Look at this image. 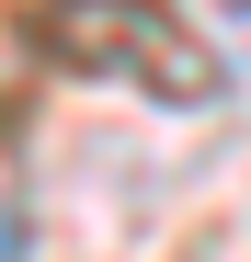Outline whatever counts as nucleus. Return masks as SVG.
Segmentation results:
<instances>
[{
	"label": "nucleus",
	"instance_id": "obj_3",
	"mask_svg": "<svg viewBox=\"0 0 251 262\" xmlns=\"http://www.w3.org/2000/svg\"><path fill=\"white\" fill-rule=\"evenodd\" d=\"M228 34H240V46H251V0H228ZM240 92H251V80H240Z\"/></svg>",
	"mask_w": 251,
	"mask_h": 262
},
{
	"label": "nucleus",
	"instance_id": "obj_1",
	"mask_svg": "<svg viewBox=\"0 0 251 262\" xmlns=\"http://www.w3.org/2000/svg\"><path fill=\"white\" fill-rule=\"evenodd\" d=\"M46 34H57V57L103 69V80H137V92H160V103H205L217 92V57H205L160 0H57Z\"/></svg>",
	"mask_w": 251,
	"mask_h": 262
},
{
	"label": "nucleus",
	"instance_id": "obj_2",
	"mask_svg": "<svg viewBox=\"0 0 251 262\" xmlns=\"http://www.w3.org/2000/svg\"><path fill=\"white\" fill-rule=\"evenodd\" d=\"M0 262H23V216L12 205H0Z\"/></svg>",
	"mask_w": 251,
	"mask_h": 262
}]
</instances>
